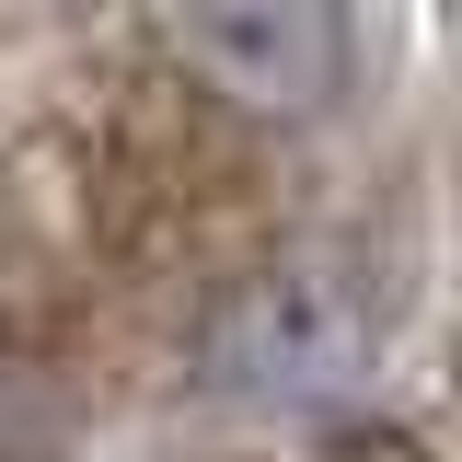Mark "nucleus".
Wrapping results in <instances>:
<instances>
[{
    "instance_id": "f257e3e1",
    "label": "nucleus",
    "mask_w": 462,
    "mask_h": 462,
    "mask_svg": "<svg viewBox=\"0 0 462 462\" xmlns=\"http://www.w3.org/2000/svg\"><path fill=\"white\" fill-rule=\"evenodd\" d=\"M382 336H393V278L370 254H289L220 300L197 382L243 416H300V404L358 393L382 370Z\"/></svg>"
},
{
    "instance_id": "f03ea898",
    "label": "nucleus",
    "mask_w": 462,
    "mask_h": 462,
    "mask_svg": "<svg viewBox=\"0 0 462 462\" xmlns=\"http://www.w3.org/2000/svg\"><path fill=\"white\" fill-rule=\"evenodd\" d=\"M185 58L208 69L220 105L312 127L358 81V12L346 0H185Z\"/></svg>"
}]
</instances>
